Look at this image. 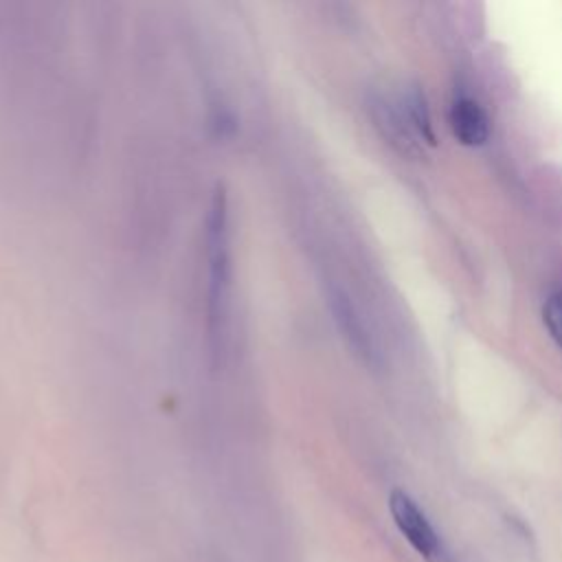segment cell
<instances>
[{
	"mask_svg": "<svg viewBox=\"0 0 562 562\" xmlns=\"http://www.w3.org/2000/svg\"><path fill=\"white\" fill-rule=\"evenodd\" d=\"M402 108H404V114H406V121L411 125V130L415 127V132L428 140L430 145H435V134H432V125H430V114H428V108H426V99H424V92H419V88H411L404 99H402Z\"/></svg>",
	"mask_w": 562,
	"mask_h": 562,
	"instance_id": "5b68a950",
	"label": "cell"
},
{
	"mask_svg": "<svg viewBox=\"0 0 562 562\" xmlns=\"http://www.w3.org/2000/svg\"><path fill=\"white\" fill-rule=\"evenodd\" d=\"M206 327L211 353L217 358L226 347L228 296H231V250H228V200L222 184H215L206 213Z\"/></svg>",
	"mask_w": 562,
	"mask_h": 562,
	"instance_id": "6da1fadb",
	"label": "cell"
},
{
	"mask_svg": "<svg viewBox=\"0 0 562 562\" xmlns=\"http://www.w3.org/2000/svg\"><path fill=\"white\" fill-rule=\"evenodd\" d=\"M542 321L555 345L562 349V292H555L547 299L542 310Z\"/></svg>",
	"mask_w": 562,
	"mask_h": 562,
	"instance_id": "8992f818",
	"label": "cell"
},
{
	"mask_svg": "<svg viewBox=\"0 0 562 562\" xmlns=\"http://www.w3.org/2000/svg\"><path fill=\"white\" fill-rule=\"evenodd\" d=\"M329 305H331V314L334 321L338 323L340 331L345 334V338L349 340V345L358 351V353H369V340L367 334L353 312V305L349 303V299L340 292V290H331L329 294Z\"/></svg>",
	"mask_w": 562,
	"mask_h": 562,
	"instance_id": "277c9868",
	"label": "cell"
},
{
	"mask_svg": "<svg viewBox=\"0 0 562 562\" xmlns=\"http://www.w3.org/2000/svg\"><path fill=\"white\" fill-rule=\"evenodd\" d=\"M450 127L465 147H479L490 136V123L483 108L470 97H457L450 108Z\"/></svg>",
	"mask_w": 562,
	"mask_h": 562,
	"instance_id": "3957f363",
	"label": "cell"
},
{
	"mask_svg": "<svg viewBox=\"0 0 562 562\" xmlns=\"http://www.w3.org/2000/svg\"><path fill=\"white\" fill-rule=\"evenodd\" d=\"M389 512L393 516V522L402 531V536L411 542V547L424 555L426 560L441 558V542L424 516V512L417 507V503L402 490H393L389 496Z\"/></svg>",
	"mask_w": 562,
	"mask_h": 562,
	"instance_id": "7a4b0ae2",
	"label": "cell"
}]
</instances>
